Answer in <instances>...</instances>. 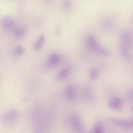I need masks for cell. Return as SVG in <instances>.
<instances>
[{"label": "cell", "mask_w": 133, "mask_h": 133, "mask_svg": "<svg viewBox=\"0 0 133 133\" xmlns=\"http://www.w3.org/2000/svg\"><path fill=\"white\" fill-rule=\"evenodd\" d=\"M131 110L133 112V105L132 107V108H131Z\"/></svg>", "instance_id": "19"}, {"label": "cell", "mask_w": 133, "mask_h": 133, "mask_svg": "<svg viewBox=\"0 0 133 133\" xmlns=\"http://www.w3.org/2000/svg\"><path fill=\"white\" fill-rule=\"evenodd\" d=\"M86 41L88 46L91 50L105 55L109 54L110 53L108 50L98 44L93 35H88L87 37Z\"/></svg>", "instance_id": "1"}, {"label": "cell", "mask_w": 133, "mask_h": 133, "mask_svg": "<svg viewBox=\"0 0 133 133\" xmlns=\"http://www.w3.org/2000/svg\"><path fill=\"white\" fill-rule=\"evenodd\" d=\"M18 114L17 111L14 110H11L8 111L4 115V123L6 126H11L16 121Z\"/></svg>", "instance_id": "4"}, {"label": "cell", "mask_w": 133, "mask_h": 133, "mask_svg": "<svg viewBox=\"0 0 133 133\" xmlns=\"http://www.w3.org/2000/svg\"><path fill=\"white\" fill-rule=\"evenodd\" d=\"M15 36L17 38H21L24 36L26 32V27L23 25L15 27L13 29Z\"/></svg>", "instance_id": "10"}, {"label": "cell", "mask_w": 133, "mask_h": 133, "mask_svg": "<svg viewBox=\"0 0 133 133\" xmlns=\"http://www.w3.org/2000/svg\"><path fill=\"white\" fill-rule=\"evenodd\" d=\"M51 0H46V1L48 2H50V1Z\"/></svg>", "instance_id": "20"}, {"label": "cell", "mask_w": 133, "mask_h": 133, "mask_svg": "<svg viewBox=\"0 0 133 133\" xmlns=\"http://www.w3.org/2000/svg\"><path fill=\"white\" fill-rule=\"evenodd\" d=\"M70 70L68 68H66L61 70L57 74L56 78L59 80H63L66 79L70 74Z\"/></svg>", "instance_id": "11"}, {"label": "cell", "mask_w": 133, "mask_h": 133, "mask_svg": "<svg viewBox=\"0 0 133 133\" xmlns=\"http://www.w3.org/2000/svg\"><path fill=\"white\" fill-rule=\"evenodd\" d=\"M55 32L56 34L58 35L59 34L60 32V28L59 26H57L56 27Z\"/></svg>", "instance_id": "18"}, {"label": "cell", "mask_w": 133, "mask_h": 133, "mask_svg": "<svg viewBox=\"0 0 133 133\" xmlns=\"http://www.w3.org/2000/svg\"><path fill=\"white\" fill-rule=\"evenodd\" d=\"M91 131L93 133H102L104 132V129L100 123L98 122L93 127Z\"/></svg>", "instance_id": "15"}, {"label": "cell", "mask_w": 133, "mask_h": 133, "mask_svg": "<svg viewBox=\"0 0 133 133\" xmlns=\"http://www.w3.org/2000/svg\"><path fill=\"white\" fill-rule=\"evenodd\" d=\"M70 119L71 126L74 130L79 133L84 132V126L79 117L77 114H72L70 116Z\"/></svg>", "instance_id": "2"}, {"label": "cell", "mask_w": 133, "mask_h": 133, "mask_svg": "<svg viewBox=\"0 0 133 133\" xmlns=\"http://www.w3.org/2000/svg\"><path fill=\"white\" fill-rule=\"evenodd\" d=\"M62 6L63 9L66 11L70 10L72 6V3L71 0H63Z\"/></svg>", "instance_id": "14"}, {"label": "cell", "mask_w": 133, "mask_h": 133, "mask_svg": "<svg viewBox=\"0 0 133 133\" xmlns=\"http://www.w3.org/2000/svg\"><path fill=\"white\" fill-rule=\"evenodd\" d=\"M64 95L66 99L69 101L74 100L77 95V91L76 86L74 84L70 83L65 87Z\"/></svg>", "instance_id": "3"}, {"label": "cell", "mask_w": 133, "mask_h": 133, "mask_svg": "<svg viewBox=\"0 0 133 133\" xmlns=\"http://www.w3.org/2000/svg\"><path fill=\"white\" fill-rule=\"evenodd\" d=\"M14 51L15 54L17 56L21 55L25 52L24 49L21 45L17 46L15 48Z\"/></svg>", "instance_id": "16"}, {"label": "cell", "mask_w": 133, "mask_h": 133, "mask_svg": "<svg viewBox=\"0 0 133 133\" xmlns=\"http://www.w3.org/2000/svg\"><path fill=\"white\" fill-rule=\"evenodd\" d=\"M45 41V37L43 35H41L35 42L34 48L36 50H39L43 45Z\"/></svg>", "instance_id": "12"}, {"label": "cell", "mask_w": 133, "mask_h": 133, "mask_svg": "<svg viewBox=\"0 0 133 133\" xmlns=\"http://www.w3.org/2000/svg\"><path fill=\"white\" fill-rule=\"evenodd\" d=\"M59 59V56L57 54H52L50 56L47 60L46 65L49 67L54 66L58 63Z\"/></svg>", "instance_id": "9"}, {"label": "cell", "mask_w": 133, "mask_h": 133, "mask_svg": "<svg viewBox=\"0 0 133 133\" xmlns=\"http://www.w3.org/2000/svg\"><path fill=\"white\" fill-rule=\"evenodd\" d=\"M90 76L91 79L92 80L96 79L98 76V72L96 69L95 68H93L91 69L90 72Z\"/></svg>", "instance_id": "17"}, {"label": "cell", "mask_w": 133, "mask_h": 133, "mask_svg": "<svg viewBox=\"0 0 133 133\" xmlns=\"http://www.w3.org/2000/svg\"><path fill=\"white\" fill-rule=\"evenodd\" d=\"M108 104L110 108L114 110H118L122 107V101L120 98L115 96L111 98Z\"/></svg>", "instance_id": "7"}, {"label": "cell", "mask_w": 133, "mask_h": 133, "mask_svg": "<svg viewBox=\"0 0 133 133\" xmlns=\"http://www.w3.org/2000/svg\"><path fill=\"white\" fill-rule=\"evenodd\" d=\"M122 37L124 42L129 46L131 47L133 45V43L129 34L124 32L122 34Z\"/></svg>", "instance_id": "13"}, {"label": "cell", "mask_w": 133, "mask_h": 133, "mask_svg": "<svg viewBox=\"0 0 133 133\" xmlns=\"http://www.w3.org/2000/svg\"><path fill=\"white\" fill-rule=\"evenodd\" d=\"M1 24L3 28L6 30H13L16 27L15 23L13 19L9 16H5L2 18Z\"/></svg>", "instance_id": "5"}, {"label": "cell", "mask_w": 133, "mask_h": 133, "mask_svg": "<svg viewBox=\"0 0 133 133\" xmlns=\"http://www.w3.org/2000/svg\"><path fill=\"white\" fill-rule=\"evenodd\" d=\"M84 96L86 100L90 103L93 102L95 97L93 91L91 87L89 85H86L83 89Z\"/></svg>", "instance_id": "8"}, {"label": "cell", "mask_w": 133, "mask_h": 133, "mask_svg": "<svg viewBox=\"0 0 133 133\" xmlns=\"http://www.w3.org/2000/svg\"><path fill=\"white\" fill-rule=\"evenodd\" d=\"M111 121L114 124L120 127L125 128L133 129V119L125 121L112 119Z\"/></svg>", "instance_id": "6"}]
</instances>
